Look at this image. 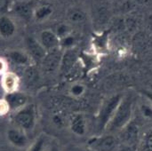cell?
<instances>
[{"label":"cell","mask_w":152,"mask_h":151,"mask_svg":"<svg viewBox=\"0 0 152 151\" xmlns=\"http://www.w3.org/2000/svg\"><path fill=\"white\" fill-rule=\"evenodd\" d=\"M86 146L93 151H118L120 142L114 134L104 133L89 138Z\"/></svg>","instance_id":"277c9868"},{"label":"cell","mask_w":152,"mask_h":151,"mask_svg":"<svg viewBox=\"0 0 152 151\" xmlns=\"http://www.w3.org/2000/svg\"><path fill=\"white\" fill-rule=\"evenodd\" d=\"M69 130L78 137L85 136L87 133V120L86 116L82 113L75 114L70 119Z\"/></svg>","instance_id":"9c48e42d"},{"label":"cell","mask_w":152,"mask_h":151,"mask_svg":"<svg viewBox=\"0 0 152 151\" xmlns=\"http://www.w3.org/2000/svg\"><path fill=\"white\" fill-rule=\"evenodd\" d=\"M45 151H62V150H61L60 146H59L57 143L53 142V143H49V144H48V146H47V148H46Z\"/></svg>","instance_id":"ffe728a7"},{"label":"cell","mask_w":152,"mask_h":151,"mask_svg":"<svg viewBox=\"0 0 152 151\" xmlns=\"http://www.w3.org/2000/svg\"><path fill=\"white\" fill-rule=\"evenodd\" d=\"M10 111L9 105L4 98L0 99V116H4Z\"/></svg>","instance_id":"e0dca14e"},{"label":"cell","mask_w":152,"mask_h":151,"mask_svg":"<svg viewBox=\"0 0 152 151\" xmlns=\"http://www.w3.org/2000/svg\"><path fill=\"white\" fill-rule=\"evenodd\" d=\"M8 71V62L4 58L0 57V76L2 77Z\"/></svg>","instance_id":"ac0fdd59"},{"label":"cell","mask_w":152,"mask_h":151,"mask_svg":"<svg viewBox=\"0 0 152 151\" xmlns=\"http://www.w3.org/2000/svg\"><path fill=\"white\" fill-rule=\"evenodd\" d=\"M86 86L81 82H74L68 88V93L75 99L81 98L86 93Z\"/></svg>","instance_id":"5bb4252c"},{"label":"cell","mask_w":152,"mask_h":151,"mask_svg":"<svg viewBox=\"0 0 152 151\" xmlns=\"http://www.w3.org/2000/svg\"><path fill=\"white\" fill-rule=\"evenodd\" d=\"M28 48L30 54L37 60H44L46 55V51L39 44L37 39H29L28 40Z\"/></svg>","instance_id":"7c38bea8"},{"label":"cell","mask_w":152,"mask_h":151,"mask_svg":"<svg viewBox=\"0 0 152 151\" xmlns=\"http://www.w3.org/2000/svg\"><path fill=\"white\" fill-rule=\"evenodd\" d=\"M140 130L138 125L134 121H131L128 125H126L122 130L118 132V140L120 145L128 146L135 148L139 142Z\"/></svg>","instance_id":"5b68a950"},{"label":"cell","mask_w":152,"mask_h":151,"mask_svg":"<svg viewBox=\"0 0 152 151\" xmlns=\"http://www.w3.org/2000/svg\"><path fill=\"white\" fill-rule=\"evenodd\" d=\"M4 99L6 100L9 108H10V111H16L19 109L22 108L23 106H25L26 104L28 103V97L25 93H20V92H15L12 93H9V94H5Z\"/></svg>","instance_id":"30bf717a"},{"label":"cell","mask_w":152,"mask_h":151,"mask_svg":"<svg viewBox=\"0 0 152 151\" xmlns=\"http://www.w3.org/2000/svg\"><path fill=\"white\" fill-rule=\"evenodd\" d=\"M67 151H93L90 150L89 148H87L86 146H75V147H71L69 149H68Z\"/></svg>","instance_id":"44dd1931"},{"label":"cell","mask_w":152,"mask_h":151,"mask_svg":"<svg viewBox=\"0 0 152 151\" xmlns=\"http://www.w3.org/2000/svg\"><path fill=\"white\" fill-rule=\"evenodd\" d=\"M16 33L15 23L8 17H0V36L4 39L12 38Z\"/></svg>","instance_id":"8fae6325"},{"label":"cell","mask_w":152,"mask_h":151,"mask_svg":"<svg viewBox=\"0 0 152 151\" xmlns=\"http://www.w3.org/2000/svg\"><path fill=\"white\" fill-rule=\"evenodd\" d=\"M144 146L146 151H152V131L146 135Z\"/></svg>","instance_id":"d6986e66"},{"label":"cell","mask_w":152,"mask_h":151,"mask_svg":"<svg viewBox=\"0 0 152 151\" xmlns=\"http://www.w3.org/2000/svg\"><path fill=\"white\" fill-rule=\"evenodd\" d=\"M37 41L46 52L56 50L60 45V38L56 33L51 30H44L40 32Z\"/></svg>","instance_id":"52a82bcc"},{"label":"cell","mask_w":152,"mask_h":151,"mask_svg":"<svg viewBox=\"0 0 152 151\" xmlns=\"http://www.w3.org/2000/svg\"><path fill=\"white\" fill-rule=\"evenodd\" d=\"M48 141L45 134L39 135L29 146L27 148L26 151H45L48 146Z\"/></svg>","instance_id":"9a60e30c"},{"label":"cell","mask_w":152,"mask_h":151,"mask_svg":"<svg viewBox=\"0 0 152 151\" xmlns=\"http://www.w3.org/2000/svg\"><path fill=\"white\" fill-rule=\"evenodd\" d=\"M142 94L144 95V97L146 98V100L152 104V89L143 91L142 92Z\"/></svg>","instance_id":"603a6c76"},{"label":"cell","mask_w":152,"mask_h":151,"mask_svg":"<svg viewBox=\"0 0 152 151\" xmlns=\"http://www.w3.org/2000/svg\"><path fill=\"white\" fill-rule=\"evenodd\" d=\"M140 112L142 117L146 119H152V104L148 101L146 102H142L140 107Z\"/></svg>","instance_id":"2e32d148"},{"label":"cell","mask_w":152,"mask_h":151,"mask_svg":"<svg viewBox=\"0 0 152 151\" xmlns=\"http://www.w3.org/2000/svg\"><path fill=\"white\" fill-rule=\"evenodd\" d=\"M37 121V107L33 103L28 102L22 108L12 112V122L14 126L27 133L33 132L36 127Z\"/></svg>","instance_id":"3957f363"},{"label":"cell","mask_w":152,"mask_h":151,"mask_svg":"<svg viewBox=\"0 0 152 151\" xmlns=\"http://www.w3.org/2000/svg\"><path fill=\"white\" fill-rule=\"evenodd\" d=\"M20 77L12 71H7L1 77V87L5 94L15 93L19 90Z\"/></svg>","instance_id":"ba28073f"},{"label":"cell","mask_w":152,"mask_h":151,"mask_svg":"<svg viewBox=\"0 0 152 151\" xmlns=\"http://www.w3.org/2000/svg\"><path fill=\"white\" fill-rule=\"evenodd\" d=\"M71 18L74 21H80L84 20V14L81 12H76Z\"/></svg>","instance_id":"7402d4cb"},{"label":"cell","mask_w":152,"mask_h":151,"mask_svg":"<svg viewBox=\"0 0 152 151\" xmlns=\"http://www.w3.org/2000/svg\"><path fill=\"white\" fill-rule=\"evenodd\" d=\"M124 94H115L105 99L96 116V132L97 134L104 133L105 129L112 118L118 106L119 105Z\"/></svg>","instance_id":"7a4b0ae2"},{"label":"cell","mask_w":152,"mask_h":151,"mask_svg":"<svg viewBox=\"0 0 152 151\" xmlns=\"http://www.w3.org/2000/svg\"><path fill=\"white\" fill-rule=\"evenodd\" d=\"M5 138L11 146L18 150H27L30 144L28 133L15 126L9 128L6 131Z\"/></svg>","instance_id":"8992f818"},{"label":"cell","mask_w":152,"mask_h":151,"mask_svg":"<svg viewBox=\"0 0 152 151\" xmlns=\"http://www.w3.org/2000/svg\"><path fill=\"white\" fill-rule=\"evenodd\" d=\"M9 59L15 64L20 66L28 65L29 62V56L28 53L20 51V50H12L8 53Z\"/></svg>","instance_id":"4fadbf2b"},{"label":"cell","mask_w":152,"mask_h":151,"mask_svg":"<svg viewBox=\"0 0 152 151\" xmlns=\"http://www.w3.org/2000/svg\"><path fill=\"white\" fill-rule=\"evenodd\" d=\"M133 112L134 98L130 94H124L104 133L112 134L118 133L133 120Z\"/></svg>","instance_id":"6da1fadb"}]
</instances>
